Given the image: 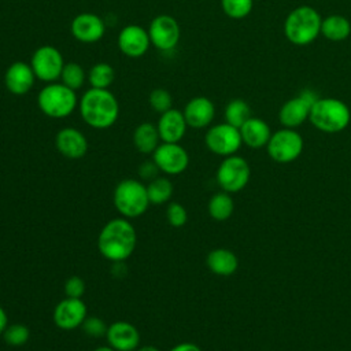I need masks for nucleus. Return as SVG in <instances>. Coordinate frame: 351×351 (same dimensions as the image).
Returning a JSON list of instances; mask_svg holds the SVG:
<instances>
[{
    "mask_svg": "<svg viewBox=\"0 0 351 351\" xmlns=\"http://www.w3.org/2000/svg\"><path fill=\"white\" fill-rule=\"evenodd\" d=\"M8 326V317L5 310L0 306V335H3V332L5 330V328Z\"/></svg>",
    "mask_w": 351,
    "mask_h": 351,
    "instance_id": "obj_39",
    "label": "nucleus"
},
{
    "mask_svg": "<svg viewBox=\"0 0 351 351\" xmlns=\"http://www.w3.org/2000/svg\"><path fill=\"white\" fill-rule=\"evenodd\" d=\"M252 0H221L223 12L233 19H241L247 16L252 10Z\"/></svg>",
    "mask_w": 351,
    "mask_h": 351,
    "instance_id": "obj_32",
    "label": "nucleus"
},
{
    "mask_svg": "<svg viewBox=\"0 0 351 351\" xmlns=\"http://www.w3.org/2000/svg\"><path fill=\"white\" fill-rule=\"evenodd\" d=\"M64 293L67 298L81 299L85 293V282L80 276H71L64 282Z\"/></svg>",
    "mask_w": 351,
    "mask_h": 351,
    "instance_id": "obj_36",
    "label": "nucleus"
},
{
    "mask_svg": "<svg viewBox=\"0 0 351 351\" xmlns=\"http://www.w3.org/2000/svg\"><path fill=\"white\" fill-rule=\"evenodd\" d=\"M160 141L158 128L149 122L140 123L133 132V144L141 154H152Z\"/></svg>",
    "mask_w": 351,
    "mask_h": 351,
    "instance_id": "obj_24",
    "label": "nucleus"
},
{
    "mask_svg": "<svg viewBox=\"0 0 351 351\" xmlns=\"http://www.w3.org/2000/svg\"><path fill=\"white\" fill-rule=\"evenodd\" d=\"M321 15L310 5H300L292 10L284 23L287 38L295 45H307L321 33Z\"/></svg>",
    "mask_w": 351,
    "mask_h": 351,
    "instance_id": "obj_3",
    "label": "nucleus"
},
{
    "mask_svg": "<svg viewBox=\"0 0 351 351\" xmlns=\"http://www.w3.org/2000/svg\"><path fill=\"white\" fill-rule=\"evenodd\" d=\"M86 78L92 88L107 89L115 80V71L111 64L100 62L90 67Z\"/></svg>",
    "mask_w": 351,
    "mask_h": 351,
    "instance_id": "obj_29",
    "label": "nucleus"
},
{
    "mask_svg": "<svg viewBox=\"0 0 351 351\" xmlns=\"http://www.w3.org/2000/svg\"><path fill=\"white\" fill-rule=\"evenodd\" d=\"M30 66L36 78L49 84L60 78L64 60L58 48L52 45H41L32 55Z\"/></svg>",
    "mask_w": 351,
    "mask_h": 351,
    "instance_id": "obj_9",
    "label": "nucleus"
},
{
    "mask_svg": "<svg viewBox=\"0 0 351 351\" xmlns=\"http://www.w3.org/2000/svg\"><path fill=\"white\" fill-rule=\"evenodd\" d=\"M240 134H241V140L243 143L254 149L262 148L265 145H267L271 132L269 125L261 119V118H255L251 117L241 128H240Z\"/></svg>",
    "mask_w": 351,
    "mask_h": 351,
    "instance_id": "obj_22",
    "label": "nucleus"
},
{
    "mask_svg": "<svg viewBox=\"0 0 351 351\" xmlns=\"http://www.w3.org/2000/svg\"><path fill=\"white\" fill-rule=\"evenodd\" d=\"M251 108L247 101L241 99H233L228 103L225 108V121L226 123L240 129L250 118H251Z\"/></svg>",
    "mask_w": 351,
    "mask_h": 351,
    "instance_id": "obj_28",
    "label": "nucleus"
},
{
    "mask_svg": "<svg viewBox=\"0 0 351 351\" xmlns=\"http://www.w3.org/2000/svg\"><path fill=\"white\" fill-rule=\"evenodd\" d=\"M166 218L167 222L174 226V228H181L188 221V213L185 210L184 206H181L180 203H170L166 208Z\"/></svg>",
    "mask_w": 351,
    "mask_h": 351,
    "instance_id": "obj_34",
    "label": "nucleus"
},
{
    "mask_svg": "<svg viewBox=\"0 0 351 351\" xmlns=\"http://www.w3.org/2000/svg\"><path fill=\"white\" fill-rule=\"evenodd\" d=\"M186 121L180 110L170 108L160 114L158 121V132L163 143H178L186 132Z\"/></svg>",
    "mask_w": 351,
    "mask_h": 351,
    "instance_id": "obj_21",
    "label": "nucleus"
},
{
    "mask_svg": "<svg viewBox=\"0 0 351 351\" xmlns=\"http://www.w3.org/2000/svg\"><path fill=\"white\" fill-rule=\"evenodd\" d=\"M149 106L152 107L154 111L159 112V114H163L166 112L167 110L173 108V97L171 95L163 89V88H156L154 89L151 93H149Z\"/></svg>",
    "mask_w": 351,
    "mask_h": 351,
    "instance_id": "obj_33",
    "label": "nucleus"
},
{
    "mask_svg": "<svg viewBox=\"0 0 351 351\" xmlns=\"http://www.w3.org/2000/svg\"><path fill=\"white\" fill-rule=\"evenodd\" d=\"M159 167L156 166V163L154 160H147L144 162L140 169H138V174H140V178L144 180V181H152L154 178L159 177L158 173H159Z\"/></svg>",
    "mask_w": 351,
    "mask_h": 351,
    "instance_id": "obj_37",
    "label": "nucleus"
},
{
    "mask_svg": "<svg viewBox=\"0 0 351 351\" xmlns=\"http://www.w3.org/2000/svg\"><path fill=\"white\" fill-rule=\"evenodd\" d=\"M207 267L217 276H230L239 267V259L234 252L228 248H215L206 258Z\"/></svg>",
    "mask_w": 351,
    "mask_h": 351,
    "instance_id": "obj_23",
    "label": "nucleus"
},
{
    "mask_svg": "<svg viewBox=\"0 0 351 351\" xmlns=\"http://www.w3.org/2000/svg\"><path fill=\"white\" fill-rule=\"evenodd\" d=\"M88 317L86 304L78 298H64L53 310V322L63 330H71L82 325Z\"/></svg>",
    "mask_w": 351,
    "mask_h": 351,
    "instance_id": "obj_14",
    "label": "nucleus"
},
{
    "mask_svg": "<svg viewBox=\"0 0 351 351\" xmlns=\"http://www.w3.org/2000/svg\"><path fill=\"white\" fill-rule=\"evenodd\" d=\"M114 206L123 218H137L143 215L149 203L147 186L134 178H126L118 182L114 189Z\"/></svg>",
    "mask_w": 351,
    "mask_h": 351,
    "instance_id": "obj_5",
    "label": "nucleus"
},
{
    "mask_svg": "<svg viewBox=\"0 0 351 351\" xmlns=\"http://www.w3.org/2000/svg\"><path fill=\"white\" fill-rule=\"evenodd\" d=\"M170 351H202V348L197 344H195V343L185 341V343L176 344Z\"/></svg>",
    "mask_w": 351,
    "mask_h": 351,
    "instance_id": "obj_38",
    "label": "nucleus"
},
{
    "mask_svg": "<svg viewBox=\"0 0 351 351\" xmlns=\"http://www.w3.org/2000/svg\"><path fill=\"white\" fill-rule=\"evenodd\" d=\"M151 45L148 30L138 25H128L118 34V47L128 58L145 55Z\"/></svg>",
    "mask_w": 351,
    "mask_h": 351,
    "instance_id": "obj_16",
    "label": "nucleus"
},
{
    "mask_svg": "<svg viewBox=\"0 0 351 351\" xmlns=\"http://www.w3.org/2000/svg\"><path fill=\"white\" fill-rule=\"evenodd\" d=\"M318 95L311 89H304L299 96L289 99L282 104L278 112V118L282 126L293 129L302 125L310 115L313 104L318 100Z\"/></svg>",
    "mask_w": 351,
    "mask_h": 351,
    "instance_id": "obj_11",
    "label": "nucleus"
},
{
    "mask_svg": "<svg viewBox=\"0 0 351 351\" xmlns=\"http://www.w3.org/2000/svg\"><path fill=\"white\" fill-rule=\"evenodd\" d=\"M321 33L330 41H341L350 36L351 23L343 15H329L321 22Z\"/></svg>",
    "mask_w": 351,
    "mask_h": 351,
    "instance_id": "obj_25",
    "label": "nucleus"
},
{
    "mask_svg": "<svg viewBox=\"0 0 351 351\" xmlns=\"http://www.w3.org/2000/svg\"><path fill=\"white\" fill-rule=\"evenodd\" d=\"M93 351H115L111 346H101V347H97V348H95Z\"/></svg>",
    "mask_w": 351,
    "mask_h": 351,
    "instance_id": "obj_41",
    "label": "nucleus"
},
{
    "mask_svg": "<svg viewBox=\"0 0 351 351\" xmlns=\"http://www.w3.org/2000/svg\"><path fill=\"white\" fill-rule=\"evenodd\" d=\"M78 107L84 122L93 129L111 128L119 115L118 100L108 89H88L82 95Z\"/></svg>",
    "mask_w": 351,
    "mask_h": 351,
    "instance_id": "obj_2",
    "label": "nucleus"
},
{
    "mask_svg": "<svg viewBox=\"0 0 351 351\" xmlns=\"http://www.w3.org/2000/svg\"><path fill=\"white\" fill-rule=\"evenodd\" d=\"M208 214L215 221H226L234 210V203L228 192H219L211 196L207 206Z\"/></svg>",
    "mask_w": 351,
    "mask_h": 351,
    "instance_id": "obj_26",
    "label": "nucleus"
},
{
    "mask_svg": "<svg viewBox=\"0 0 351 351\" xmlns=\"http://www.w3.org/2000/svg\"><path fill=\"white\" fill-rule=\"evenodd\" d=\"M137 351H160V350L156 348L155 346H143V347H140Z\"/></svg>",
    "mask_w": 351,
    "mask_h": 351,
    "instance_id": "obj_40",
    "label": "nucleus"
},
{
    "mask_svg": "<svg viewBox=\"0 0 351 351\" xmlns=\"http://www.w3.org/2000/svg\"><path fill=\"white\" fill-rule=\"evenodd\" d=\"M251 177V169L247 160L237 155L225 156L217 169V182L223 192L234 193L245 188Z\"/></svg>",
    "mask_w": 351,
    "mask_h": 351,
    "instance_id": "obj_7",
    "label": "nucleus"
},
{
    "mask_svg": "<svg viewBox=\"0 0 351 351\" xmlns=\"http://www.w3.org/2000/svg\"><path fill=\"white\" fill-rule=\"evenodd\" d=\"M267 154L277 163H291L296 160L303 151L302 136L289 128L280 129L270 136Z\"/></svg>",
    "mask_w": 351,
    "mask_h": 351,
    "instance_id": "obj_8",
    "label": "nucleus"
},
{
    "mask_svg": "<svg viewBox=\"0 0 351 351\" xmlns=\"http://www.w3.org/2000/svg\"><path fill=\"white\" fill-rule=\"evenodd\" d=\"M56 149L69 159H80L88 151V140L75 128H63L55 136Z\"/></svg>",
    "mask_w": 351,
    "mask_h": 351,
    "instance_id": "obj_18",
    "label": "nucleus"
},
{
    "mask_svg": "<svg viewBox=\"0 0 351 351\" xmlns=\"http://www.w3.org/2000/svg\"><path fill=\"white\" fill-rule=\"evenodd\" d=\"M37 104L47 117L60 119L69 117L75 110L78 99L75 90L62 82H49L38 92Z\"/></svg>",
    "mask_w": 351,
    "mask_h": 351,
    "instance_id": "obj_6",
    "label": "nucleus"
},
{
    "mask_svg": "<svg viewBox=\"0 0 351 351\" xmlns=\"http://www.w3.org/2000/svg\"><path fill=\"white\" fill-rule=\"evenodd\" d=\"M145 186L149 203L155 206L167 203L173 195V184L166 177H156L152 181H149Z\"/></svg>",
    "mask_w": 351,
    "mask_h": 351,
    "instance_id": "obj_27",
    "label": "nucleus"
},
{
    "mask_svg": "<svg viewBox=\"0 0 351 351\" xmlns=\"http://www.w3.org/2000/svg\"><path fill=\"white\" fill-rule=\"evenodd\" d=\"M204 143L213 154L219 156H230L239 151L243 140L240 129L225 122L211 126L204 136Z\"/></svg>",
    "mask_w": 351,
    "mask_h": 351,
    "instance_id": "obj_10",
    "label": "nucleus"
},
{
    "mask_svg": "<svg viewBox=\"0 0 351 351\" xmlns=\"http://www.w3.org/2000/svg\"><path fill=\"white\" fill-rule=\"evenodd\" d=\"M152 160L165 174L177 176L186 170L189 155L178 143H162L152 152Z\"/></svg>",
    "mask_w": 351,
    "mask_h": 351,
    "instance_id": "obj_13",
    "label": "nucleus"
},
{
    "mask_svg": "<svg viewBox=\"0 0 351 351\" xmlns=\"http://www.w3.org/2000/svg\"><path fill=\"white\" fill-rule=\"evenodd\" d=\"M308 119L321 132L337 133L348 126L351 121V111L341 100L324 97L318 99L313 104Z\"/></svg>",
    "mask_w": 351,
    "mask_h": 351,
    "instance_id": "obj_4",
    "label": "nucleus"
},
{
    "mask_svg": "<svg viewBox=\"0 0 351 351\" xmlns=\"http://www.w3.org/2000/svg\"><path fill=\"white\" fill-rule=\"evenodd\" d=\"M148 36L151 44L159 51H171L177 47L181 29L178 22L166 14L155 16L148 27Z\"/></svg>",
    "mask_w": 351,
    "mask_h": 351,
    "instance_id": "obj_12",
    "label": "nucleus"
},
{
    "mask_svg": "<svg viewBox=\"0 0 351 351\" xmlns=\"http://www.w3.org/2000/svg\"><path fill=\"white\" fill-rule=\"evenodd\" d=\"M70 32L75 40L85 44H92L104 36L106 25L99 15L92 12H82L71 21Z\"/></svg>",
    "mask_w": 351,
    "mask_h": 351,
    "instance_id": "obj_15",
    "label": "nucleus"
},
{
    "mask_svg": "<svg viewBox=\"0 0 351 351\" xmlns=\"http://www.w3.org/2000/svg\"><path fill=\"white\" fill-rule=\"evenodd\" d=\"M137 244V233L128 218L110 219L100 230L97 248L103 258L114 262H125Z\"/></svg>",
    "mask_w": 351,
    "mask_h": 351,
    "instance_id": "obj_1",
    "label": "nucleus"
},
{
    "mask_svg": "<svg viewBox=\"0 0 351 351\" xmlns=\"http://www.w3.org/2000/svg\"><path fill=\"white\" fill-rule=\"evenodd\" d=\"M34 71L30 64L25 62H14L8 66L4 74V84L12 95H25L34 85Z\"/></svg>",
    "mask_w": 351,
    "mask_h": 351,
    "instance_id": "obj_19",
    "label": "nucleus"
},
{
    "mask_svg": "<svg viewBox=\"0 0 351 351\" xmlns=\"http://www.w3.org/2000/svg\"><path fill=\"white\" fill-rule=\"evenodd\" d=\"M30 337V330L23 324H12L5 328L3 332V339L11 347H21L23 346Z\"/></svg>",
    "mask_w": 351,
    "mask_h": 351,
    "instance_id": "obj_31",
    "label": "nucleus"
},
{
    "mask_svg": "<svg viewBox=\"0 0 351 351\" xmlns=\"http://www.w3.org/2000/svg\"><path fill=\"white\" fill-rule=\"evenodd\" d=\"M106 339L115 351H134L140 343V333L133 324L115 321L108 325Z\"/></svg>",
    "mask_w": 351,
    "mask_h": 351,
    "instance_id": "obj_17",
    "label": "nucleus"
},
{
    "mask_svg": "<svg viewBox=\"0 0 351 351\" xmlns=\"http://www.w3.org/2000/svg\"><path fill=\"white\" fill-rule=\"evenodd\" d=\"M182 114L188 126L193 129H203L213 122L215 107L208 97L196 96L186 103Z\"/></svg>",
    "mask_w": 351,
    "mask_h": 351,
    "instance_id": "obj_20",
    "label": "nucleus"
},
{
    "mask_svg": "<svg viewBox=\"0 0 351 351\" xmlns=\"http://www.w3.org/2000/svg\"><path fill=\"white\" fill-rule=\"evenodd\" d=\"M85 78H86V75H85V71L81 64H78L75 62L64 63L62 74H60V80H62L63 85H66L67 88H70L73 90H78L80 88H82Z\"/></svg>",
    "mask_w": 351,
    "mask_h": 351,
    "instance_id": "obj_30",
    "label": "nucleus"
},
{
    "mask_svg": "<svg viewBox=\"0 0 351 351\" xmlns=\"http://www.w3.org/2000/svg\"><path fill=\"white\" fill-rule=\"evenodd\" d=\"M82 330L90 336V337H103L107 333V325L106 322L99 317H86L82 322Z\"/></svg>",
    "mask_w": 351,
    "mask_h": 351,
    "instance_id": "obj_35",
    "label": "nucleus"
}]
</instances>
